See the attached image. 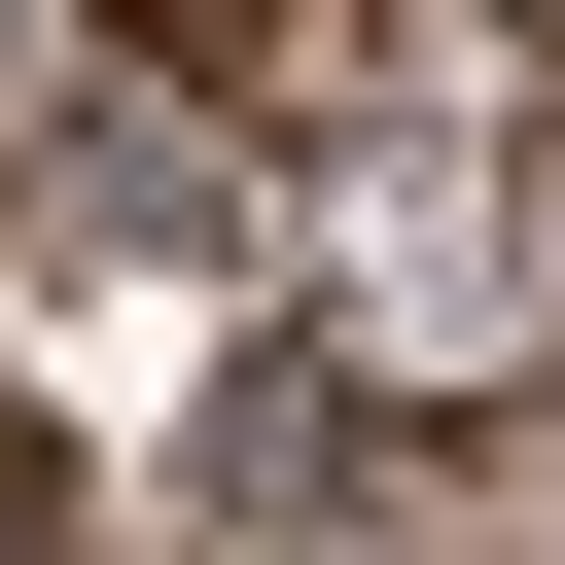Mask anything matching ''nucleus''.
Returning <instances> with one entry per match:
<instances>
[{
	"label": "nucleus",
	"instance_id": "1",
	"mask_svg": "<svg viewBox=\"0 0 565 565\" xmlns=\"http://www.w3.org/2000/svg\"><path fill=\"white\" fill-rule=\"evenodd\" d=\"M141 35H177V71H318V0H141Z\"/></svg>",
	"mask_w": 565,
	"mask_h": 565
}]
</instances>
